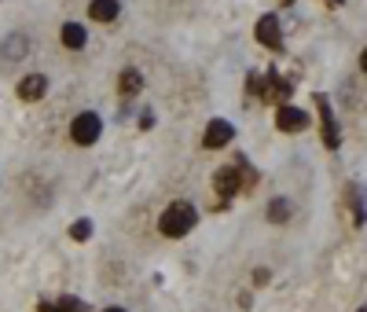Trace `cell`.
<instances>
[{
    "mask_svg": "<svg viewBox=\"0 0 367 312\" xmlns=\"http://www.w3.org/2000/svg\"><path fill=\"white\" fill-rule=\"evenodd\" d=\"M246 184H254V169L246 165V158H235L231 165L217 169V176H213V188L220 199H235Z\"/></svg>",
    "mask_w": 367,
    "mask_h": 312,
    "instance_id": "1",
    "label": "cell"
},
{
    "mask_svg": "<svg viewBox=\"0 0 367 312\" xmlns=\"http://www.w3.org/2000/svg\"><path fill=\"white\" fill-rule=\"evenodd\" d=\"M195 224H199V213H195L191 202H173V206L162 213V220H158L162 236H169V239H184Z\"/></svg>",
    "mask_w": 367,
    "mask_h": 312,
    "instance_id": "2",
    "label": "cell"
},
{
    "mask_svg": "<svg viewBox=\"0 0 367 312\" xmlns=\"http://www.w3.org/2000/svg\"><path fill=\"white\" fill-rule=\"evenodd\" d=\"M250 92H261V99H279V103H286V96L294 92V85L286 81V77H279L275 70H268L265 81H261L257 74L250 77Z\"/></svg>",
    "mask_w": 367,
    "mask_h": 312,
    "instance_id": "3",
    "label": "cell"
},
{
    "mask_svg": "<svg viewBox=\"0 0 367 312\" xmlns=\"http://www.w3.org/2000/svg\"><path fill=\"white\" fill-rule=\"evenodd\" d=\"M99 133H103V122H99V114H92V110L77 114V118H74V125H70L74 144H81V147L96 144V140H99Z\"/></svg>",
    "mask_w": 367,
    "mask_h": 312,
    "instance_id": "4",
    "label": "cell"
},
{
    "mask_svg": "<svg viewBox=\"0 0 367 312\" xmlns=\"http://www.w3.org/2000/svg\"><path fill=\"white\" fill-rule=\"evenodd\" d=\"M316 107H320V129H323V144H327V147H338V144H342V129H338V122H334L331 99H327V96H316Z\"/></svg>",
    "mask_w": 367,
    "mask_h": 312,
    "instance_id": "5",
    "label": "cell"
},
{
    "mask_svg": "<svg viewBox=\"0 0 367 312\" xmlns=\"http://www.w3.org/2000/svg\"><path fill=\"white\" fill-rule=\"evenodd\" d=\"M275 125L283 129V133H301V129L309 125V114L294 107V103H279V110H275Z\"/></svg>",
    "mask_w": 367,
    "mask_h": 312,
    "instance_id": "6",
    "label": "cell"
},
{
    "mask_svg": "<svg viewBox=\"0 0 367 312\" xmlns=\"http://www.w3.org/2000/svg\"><path fill=\"white\" fill-rule=\"evenodd\" d=\"M257 41L265 44V48H272V51H279L283 48V30H279V19L275 15H265V19H257Z\"/></svg>",
    "mask_w": 367,
    "mask_h": 312,
    "instance_id": "7",
    "label": "cell"
},
{
    "mask_svg": "<svg viewBox=\"0 0 367 312\" xmlns=\"http://www.w3.org/2000/svg\"><path fill=\"white\" fill-rule=\"evenodd\" d=\"M26 51H30V37L26 33H8L4 41H0V59L4 63H19Z\"/></svg>",
    "mask_w": 367,
    "mask_h": 312,
    "instance_id": "8",
    "label": "cell"
},
{
    "mask_svg": "<svg viewBox=\"0 0 367 312\" xmlns=\"http://www.w3.org/2000/svg\"><path fill=\"white\" fill-rule=\"evenodd\" d=\"M231 136H235V129H231L225 118H217V122H209V125H206V136H202V144H206V147H225Z\"/></svg>",
    "mask_w": 367,
    "mask_h": 312,
    "instance_id": "9",
    "label": "cell"
},
{
    "mask_svg": "<svg viewBox=\"0 0 367 312\" xmlns=\"http://www.w3.org/2000/svg\"><path fill=\"white\" fill-rule=\"evenodd\" d=\"M117 15H122L117 0H92L88 4V19H96V22H114Z\"/></svg>",
    "mask_w": 367,
    "mask_h": 312,
    "instance_id": "10",
    "label": "cell"
},
{
    "mask_svg": "<svg viewBox=\"0 0 367 312\" xmlns=\"http://www.w3.org/2000/svg\"><path fill=\"white\" fill-rule=\"evenodd\" d=\"M44 92H48V77L44 74H30V77L19 81V96L22 99H41Z\"/></svg>",
    "mask_w": 367,
    "mask_h": 312,
    "instance_id": "11",
    "label": "cell"
},
{
    "mask_svg": "<svg viewBox=\"0 0 367 312\" xmlns=\"http://www.w3.org/2000/svg\"><path fill=\"white\" fill-rule=\"evenodd\" d=\"M85 41H88V33H85V26L81 22H67V26H63V44H67V48H85Z\"/></svg>",
    "mask_w": 367,
    "mask_h": 312,
    "instance_id": "12",
    "label": "cell"
},
{
    "mask_svg": "<svg viewBox=\"0 0 367 312\" xmlns=\"http://www.w3.org/2000/svg\"><path fill=\"white\" fill-rule=\"evenodd\" d=\"M117 88H122L125 96H136L140 88H143V74H140V70H133V67L122 70V77H117Z\"/></svg>",
    "mask_w": 367,
    "mask_h": 312,
    "instance_id": "13",
    "label": "cell"
},
{
    "mask_svg": "<svg viewBox=\"0 0 367 312\" xmlns=\"http://www.w3.org/2000/svg\"><path fill=\"white\" fill-rule=\"evenodd\" d=\"M291 213H294V206L286 202V199H272V206H268L272 224H286V220H291Z\"/></svg>",
    "mask_w": 367,
    "mask_h": 312,
    "instance_id": "14",
    "label": "cell"
},
{
    "mask_svg": "<svg viewBox=\"0 0 367 312\" xmlns=\"http://www.w3.org/2000/svg\"><path fill=\"white\" fill-rule=\"evenodd\" d=\"M41 312H85L81 302H74V297H59L56 305H41Z\"/></svg>",
    "mask_w": 367,
    "mask_h": 312,
    "instance_id": "15",
    "label": "cell"
},
{
    "mask_svg": "<svg viewBox=\"0 0 367 312\" xmlns=\"http://www.w3.org/2000/svg\"><path fill=\"white\" fill-rule=\"evenodd\" d=\"M88 236H92V220H74V228H70V239L85 243Z\"/></svg>",
    "mask_w": 367,
    "mask_h": 312,
    "instance_id": "16",
    "label": "cell"
},
{
    "mask_svg": "<svg viewBox=\"0 0 367 312\" xmlns=\"http://www.w3.org/2000/svg\"><path fill=\"white\" fill-rule=\"evenodd\" d=\"M140 125H143V129H151V125H154V114H151V110H143V114H140Z\"/></svg>",
    "mask_w": 367,
    "mask_h": 312,
    "instance_id": "17",
    "label": "cell"
},
{
    "mask_svg": "<svg viewBox=\"0 0 367 312\" xmlns=\"http://www.w3.org/2000/svg\"><path fill=\"white\" fill-rule=\"evenodd\" d=\"M103 312H125V309H103Z\"/></svg>",
    "mask_w": 367,
    "mask_h": 312,
    "instance_id": "18",
    "label": "cell"
},
{
    "mask_svg": "<svg viewBox=\"0 0 367 312\" xmlns=\"http://www.w3.org/2000/svg\"><path fill=\"white\" fill-rule=\"evenodd\" d=\"M331 4H342V0H331Z\"/></svg>",
    "mask_w": 367,
    "mask_h": 312,
    "instance_id": "19",
    "label": "cell"
},
{
    "mask_svg": "<svg viewBox=\"0 0 367 312\" xmlns=\"http://www.w3.org/2000/svg\"><path fill=\"white\" fill-rule=\"evenodd\" d=\"M283 4H294V0H283Z\"/></svg>",
    "mask_w": 367,
    "mask_h": 312,
    "instance_id": "20",
    "label": "cell"
},
{
    "mask_svg": "<svg viewBox=\"0 0 367 312\" xmlns=\"http://www.w3.org/2000/svg\"><path fill=\"white\" fill-rule=\"evenodd\" d=\"M360 312H364V309H360Z\"/></svg>",
    "mask_w": 367,
    "mask_h": 312,
    "instance_id": "21",
    "label": "cell"
}]
</instances>
